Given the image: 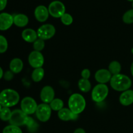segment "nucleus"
Instances as JSON below:
<instances>
[{
    "instance_id": "nucleus-7",
    "label": "nucleus",
    "mask_w": 133,
    "mask_h": 133,
    "mask_svg": "<svg viewBox=\"0 0 133 133\" xmlns=\"http://www.w3.org/2000/svg\"><path fill=\"white\" fill-rule=\"evenodd\" d=\"M51 110L49 105L46 103H41L38 105L36 110V116L41 122H46L50 119L51 116Z\"/></svg>"
},
{
    "instance_id": "nucleus-36",
    "label": "nucleus",
    "mask_w": 133,
    "mask_h": 133,
    "mask_svg": "<svg viewBox=\"0 0 133 133\" xmlns=\"http://www.w3.org/2000/svg\"><path fill=\"white\" fill-rule=\"evenodd\" d=\"M131 74H132V75L133 76V62H132V63L131 64Z\"/></svg>"
},
{
    "instance_id": "nucleus-38",
    "label": "nucleus",
    "mask_w": 133,
    "mask_h": 133,
    "mask_svg": "<svg viewBox=\"0 0 133 133\" xmlns=\"http://www.w3.org/2000/svg\"><path fill=\"white\" fill-rule=\"evenodd\" d=\"M131 53H132L133 54V48H132V49H131Z\"/></svg>"
},
{
    "instance_id": "nucleus-21",
    "label": "nucleus",
    "mask_w": 133,
    "mask_h": 133,
    "mask_svg": "<svg viewBox=\"0 0 133 133\" xmlns=\"http://www.w3.org/2000/svg\"><path fill=\"white\" fill-rule=\"evenodd\" d=\"M78 87L82 92L87 93L90 90L92 85L88 79H84L82 78L78 82Z\"/></svg>"
},
{
    "instance_id": "nucleus-34",
    "label": "nucleus",
    "mask_w": 133,
    "mask_h": 133,
    "mask_svg": "<svg viewBox=\"0 0 133 133\" xmlns=\"http://www.w3.org/2000/svg\"><path fill=\"white\" fill-rule=\"evenodd\" d=\"M74 133H86L85 131L82 128H78L75 130Z\"/></svg>"
},
{
    "instance_id": "nucleus-29",
    "label": "nucleus",
    "mask_w": 133,
    "mask_h": 133,
    "mask_svg": "<svg viewBox=\"0 0 133 133\" xmlns=\"http://www.w3.org/2000/svg\"><path fill=\"white\" fill-rule=\"evenodd\" d=\"M44 47H45V40H42V39L38 38L33 43V48L35 51L40 52L44 49Z\"/></svg>"
},
{
    "instance_id": "nucleus-25",
    "label": "nucleus",
    "mask_w": 133,
    "mask_h": 133,
    "mask_svg": "<svg viewBox=\"0 0 133 133\" xmlns=\"http://www.w3.org/2000/svg\"><path fill=\"white\" fill-rule=\"evenodd\" d=\"M12 115V111L10 108L2 107L0 111V119L4 122H7L10 119Z\"/></svg>"
},
{
    "instance_id": "nucleus-10",
    "label": "nucleus",
    "mask_w": 133,
    "mask_h": 133,
    "mask_svg": "<svg viewBox=\"0 0 133 133\" xmlns=\"http://www.w3.org/2000/svg\"><path fill=\"white\" fill-rule=\"evenodd\" d=\"M29 64L33 68H42L44 63V58L41 52L33 51L29 54L28 57Z\"/></svg>"
},
{
    "instance_id": "nucleus-1",
    "label": "nucleus",
    "mask_w": 133,
    "mask_h": 133,
    "mask_svg": "<svg viewBox=\"0 0 133 133\" xmlns=\"http://www.w3.org/2000/svg\"><path fill=\"white\" fill-rule=\"evenodd\" d=\"M19 101V94L14 90L7 88L0 92V104L3 107H14L18 103Z\"/></svg>"
},
{
    "instance_id": "nucleus-2",
    "label": "nucleus",
    "mask_w": 133,
    "mask_h": 133,
    "mask_svg": "<svg viewBox=\"0 0 133 133\" xmlns=\"http://www.w3.org/2000/svg\"><path fill=\"white\" fill-rule=\"evenodd\" d=\"M112 88L118 92H124L129 90L132 85V81L128 76L119 74L112 75L110 81Z\"/></svg>"
},
{
    "instance_id": "nucleus-27",
    "label": "nucleus",
    "mask_w": 133,
    "mask_h": 133,
    "mask_svg": "<svg viewBox=\"0 0 133 133\" xmlns=\"http://www.w3.org/2000/svg\"><path fill=\"white\" fill-rule=\"evenodd\" d=\"M3 133H22V131L19 127L9 125L3 129Z\"/></svg>"
},
{
    "instance_id": "nucleus-26",
    "label": "nucleus",
    "mask_w": 133,
    "mask_h": 133,
    "mask_svg": "<svg viewBox=\"0 0 133 133\" xmlns=\"http://www.w3.org/2000/svg\"><path fill=\"white\" fill-rule=\"evenodd\" d=\"M122 19H123V22L127 24L133 23V9L127 10L126 12H125Z\"/></svg>"
},
{
    "instance_id": "nucleus-31",
    "label": "nucleus",
    "mask_w": 133,
    "mask_h": 133,
    "mask_svg": "<svg viewBox=\"0 0 133 133\" xmlns=\"http://www.w3.org/2000/svg\"><path fill=\"white\" fill-rule=\"evenodd\" d=\"M14 73L12 72L10 70H9V71H6V72L4 73L3 78L6 81H11L12 79H13V77H14Z\"/></svg>"
},
{
    "instance_id": "nucleus-35",
    "label": "nucleus",
    "mask_w": 133,
    "mask_h": 133,
    "mask_svg": "<svg viewBox=\"0 0 133 133\" xmlns=\"http://www.w3.org/2000/svg\"><path fill=\"white\" fill-rule=\"evenodd\" d=\"M3 74H4L3 70V69L1 68V67L0 66V79H1L2 77H3Z\"/></svg>"
},
{
    "instance_id": "nucleus-16",
    "label": "nucleus",
    "mask_w": 133,
    "mask_h": 133,
    "mask_svg": "<svg viewBox=\"0 0 133 133\" xmlns=\"http://www.w3.org/2000/svg\"><path fill=\"white\" fill-rule=\"evenodd\" d=\"M119 103L123 106H129L133 103V90H127L121 94Z\"/></svg>"
},
{
    "instance_id": "nucleus-13",
    "label": "nucleus",
    "mask_w": 133,
    "mask_h": 133,
    "mask_svg": "<svg viewBox=\"0 0 133 133\" xmlns=\"http://www.w3.org/2000/svg\"><path fill=\"white\" fill-rule=\"evenodd\" d=\"M112 75L106 69H101L97 70L95 74V79L99 84H106L110 81Z\"/></svg>"
},
{
    "instance_id": "nucleus-12",
    "label": "nucleus",
    "mask_w": 133,
    "mask_h": 133,
    "mask_svg": "<svg viewBox=\"0 0 133 133\" xmlns=\"http://www.w3.org/2000/svg\"><path fill=\"white\" fill-rule=\"evenodd\" d=\"M14 24V18L11 14L6 12L0 14V31H6Z\"/></svg>"
},
{
    "instance_id": "nucleus-24",
    "label": "nucleus",
    "mask_w": 133,
    "mask_h": 133,
    "mask_svg": "<svg viewBox=\"0 0 133 133\" xmlns=\"http://www.w3.org/2000/svg\"><path fill=\"white\" fill-rule=\"evenodd\" d=\"M25 125L27 127L29 131L31 132H35V131L37 130L38 127V123L34 120L33 118L30 117L29 116H28V117H27V118Z\"/></svg>"
},
{
    "instance_id": "nucleus-39",
    "label": "nucleus",
    "mask_w": 133,
    "mask_h": 133,
    "mask_svg": "<svg viewBox=\"0 0 133 133\" xmlns=\"http://www.w3.org/2000/svg\"><path fill=\"white\" fill-rule=\"evenodd\" d=\"M129 1H131V2H133V0H127Z\"/></svg>"
},
{
    "instance_id": "nucleus-14",
    "label": "nucleus",
    "mask_w": 133,
    "mask_h": 133,
    "mask_svg": "<svg viewBox=\"0 0 133 133\" xmlns=\"http://www.w3.org/2000/svg\"><path fill=\"white\" fill-rule=\"evenodd\" d=\"M35 17L39 22H44L48 19L49 13L48 8L44 5H39L35 10Z\"/></svg>"
},
{
    "instance_id": "nucleus-37",
    "label": "nucleus",
    "mask_w": 133,
    "mask_h": 133,
    "mask_svg": "<svg viewBox=\"0 0 133 133\" xmlns=\"http://www.w3.org/2000/svg\"><path fill=\"white\" fill-rule=\"evenodd\" d=\"M2 107H3L1 106V104H0V111H1V109H2Z\"/></svg>"
},
{
    "instance_id": "nucleus-3",
    "label": "nucleus",
    "mask_w": 133,
    "mask_h": 133,
    "mask_svg": "<svg viewBox=\"0 0 133 133\" xmlns=\"http://www.w3.org/2000/svg\"><path fill=\"white\" fill-rule=\"evenodd\" d=\"M69 109L75 114H79L86 108V100L80 94H73L68 100Z\"/></svg>"
},
{
    "instance_id": "nucleus-32",
    "label": "nucleus",
    "mask_w": 133,
    "mask_h": 133,
    "mask_svg": "<svg viewBox=\"0 0 133 133\" xmlns=\"http://www.w3.org/2000/svg\"><path fill=\"white\" fill-rule=\"evenodd\" d=\"M90 71L88 69H84L81 71V77L83 79H88L90 78Z\"/></svg>"
},
{
    "instance_id": "nucleus-17",
    "label": "nucleus",
    "mask_w": 133,
    "mask_h": 133,
    "mask_svg": "<svg viewBox=\"0 0 133 133\" xmlns=\"http://www.w3.org/2000/svg\"><path fill=\"white\" fill-rule=\"evenodd\" d=\"M22 38L29 43H34L38 38L37 32L32 29H25L22 31Z\"/></svg>"
},
{
    "instance_id": "nucleus-5",
    "label": "nucleus",
    "mask_w": 133,
    "mask_h": 133,
    "mask_svg": "<svg viewBox=\"0 0 133 133\" xmlns=\"http://www.w3.org/2000/svg\"><path fill=\"white\" fill-rule=\"evenodd\" d=\"M21 110L26 114L29 116L33 114L36 112L37 109L38 105L35 99L31 97H25L23 98L21 101L20 103Z\"/></svg>"
},
{
    "instance_id": "nucleus-18",
    "label": "nucleus",
    "mask_w": 133,
    "mask_h": 133,
    "mask_svg": "<svg viewBox=\"0 0 133 133\" xmlns=\"http://www.w3.org/2000/svg\"><path fill=\"white\" fill-rule=\"evenodd\" d=\"M10 70L14 74H19L22 71L23 68V61L18 58H15L12 60L9 64Z\"/></svg>"
},
{
    "instance_id": "nucleus-40",
    "label": "nucleus",
    "mask_w": 133,
    "mask_h": 133,
    "mask_svg": "<svg viewBox=\"0 0 133 133\" xmlns=\"http://www.w3.org/2000/svg\"><path fill=\"white\" fill-rule=\"evenodd\" d=\"M132 8H133V2L132 3Z\"/></svg>"
},
{
    "instance_id": "nucleus-15",
    "label": "nucleus",
    "mask_w": 133,
    "mask_h": 133,
    "mask_svg": "<svg viewBox=\"0 0 133 133\" xmlns=\"http://www.w3.org/2000/svg\"><path fill=\"white\" fill-rule=\"evenodd\" d=\"M58 116L60 119L64 122L75 120L78 118L77 114H74L70 109H67V108H63L61 110H59L58 112Z\"/></svg>"
},
{
    "instance_id": "nucleus-6",
    "label": "nucleus",
    "mask_w": 133,
    "mask_h": 133,
    "mask_svg": "<svg viewBox=\"0 0 133 133\" xmlns=\"http://www.w3.org/2000/svg\"><path fill=\"white\" fill-rule=\"evenodd\" d=\"M27 117L28 115L25 114L21 109H15L12 111L11 117L9 122L10 125L21 127V126L25 125Z\"/></svg>"
},
{
    "instance_id": "nucleus-33",
    "label": "nucleus",
    "mask_w": 133,
    "mask_h": 133,
    "mask_svg": "<svg viewBox=\"0 0 133 133\" xmlns=\"http://www.w3.org/2000/svg\"><path fill=\"white\" fill-rule=\"evenodd\" d=\"M7 4V0H0V11L5 9Z\"/></svg>"
},
{
    "instance_id": "nucleus-11",
    "label": "nucleus",
    "mask_w": 133,
    "mask_h": 133,
    "mask_svg": "<svg viewBox=\"0 0 133 133\" xmlns=\"http://www.w3.org/2000/svg\"><path fill=\"white\" fill-rule=\"evenodd\" d=\"M40 99L44 103H50L55 99V90L51 86H45L40 92Z\"/></svg>"
},
{
    "instance_id": "nucleus-19",
    "label": "nucleus",
    "mask_w": 133,
    "mask_h": 133,
    "mask_svg": "<svg viewBox=\"0 0 133 133\" xmlns=\"http://www.w3.org/2000/svg\"><path fill=\"white\" fill-rule=\"evenodd\" d=\"M14 24L18 27H24L28 24L29 18L25 14H18L13 16Z\"/></svg>"
},
{
    "instance_id": "nucleus-8",
    "label": "nucleus",
    "mask_w": 133,
    "mask_h": 133,
    "mask_svg": "<svg viewBox=\"0 0 133 133\" xmlns=\"http://www.w3.org/2000/svg\"><path fill=\"white\" fill-rule=\"evenodd\" d=\"M49 13L53 18H61L66 13V7L62 2L60 1H53L48 6Z\"/></svg>"
},
{
    "instance_id": "nucleus-9",
    "label": "nucleus",
    "mask_w": 133,
    "mask_h": 133,
    "mask_svg": "<svg viewBox=\"0 0 133 133\" xmlns=\"http://www.w3.org/2000/svg\"><path fill=\"white\" fill-rule=\"evenodd\" d=\"M37 35L38 38L44 40H49L53 37L56 32L55 27L51 24H44L40 26L37 30Z\"/></svg>"
},
{
    "instance_id": "nucleus-30",
    "label": "nucleus",
    "mask_w": 133,
    "mask_h": 133,
    "mask_svg": "<svg viewBox=\"0 0 133 133\" xmlns=\"http://www.w3.org/2000/svg\"><path fill=\"white\" fill-rule=\"evenodd\" d=\"M8 49V42L6 38L0 35V53H4Z\"/></svg>"
},
{
    "instance_id": "nucleus-23",
    "label": "nucleus",
    "mask_w": 133,
    "mask_h": 133,
    "mask_svg": "<svg viewBox=\"0 0 133 133\" xmlns=\"http://www.w3.org/2000/svg\"><path fill=\"white\" fill-rule=\"evenodd\" d=\"M51 109L55 111H59L63 109L64 102L62 99L59 98H55L51 102L49 103Z\"/></svg>"
},
{
    "instance_id": "nucleus-20",
    "label": "nucleus",
    "mask_w": 133,
    "mask_h": 133,
    "mask_svg": "<svg viewBox=\"0 0 133 133\" xmlns=\"http://www.w3.org/2000/svg\"><path fill=\"white\" fill-rule=\"evenodd\" d=\"M44 75H45V72H44V69L42 68H36L33 70L32 75H31V77L34 82L38 83L42 80Z\"/></svg>"
},
{
    "instance_id": "nucleus-4",
    "label": "nucleus",
    "mask_w": 133,
    "mask_h": 133,
    "mask_svg": "<svg viewBox=\"0 0 133 133\" xmlns=\"http://www.w3.org/2000/svg\"><path fill=\"white\" fill-rule=\"evenodd\" d=\"M109 90L105 84H98L93 88L92 92V99L96 103L103 101L109 95Z\"/></svg>"
},
{
    "instance_id": "nucleus-22",
    "label": "nucleus",
    "mask_w": 133,
    "mask_h": 133,
    "mask_svg": "<svg viewBox=\"0 0 133 133\" xmlns=\"http://www.w3.org/2000/svg\"><path fill=\"white\" fill-rule=\"evenodd\" d=\"M121 70H122V66L120 63L116 61H112L109 66V71L111 73L112 75H118L120 74Z\"/></svg>"
},
{
    "instance_id": "nucleus-28",
    "label": "nucleus",
    "mask_w": 133,
    "mask_h": 133,
    "mask_svg": "<svg viewBox=\"0 0 133 133\" xmlns=\"http://www.w3.org/2000/svg\"><path fill=\"white\" fill-rule=\"evenodd\" d=\"M61 22L65 25H70L73 23L74 19L71 14L66 12L62 16V17L61 18Z\"/></svg>"
}]
</instances>
